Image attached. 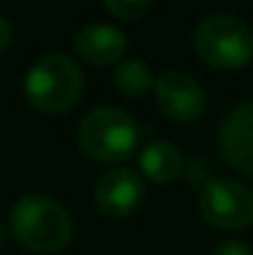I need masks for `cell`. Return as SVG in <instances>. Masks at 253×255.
Returning <instances> with one entry per match:
<instances>
[{
	"mask_svg": "<svg viewBox=\"0 0 253 255\" xmlns=\"http://www.w3.org/2000/svg\"><path fill=\"white\" fill-rule=\"evenodd\" d=\"M10 231L15 241L32 253H60L72 241V218L60 201L30 193L12 206Z\"/></svg>",
	"mask_w": 253,
	"mask_h": 255,
	"instance_id": "obj_1",
	"label": "cell"
},
{
	"mask_svg": "<svg viewBox=\"0 0 253 255\" xmlns=\"http://www.w3.org/2000/svg\"><path fill=\"white\" fill-rule=\"evenodd\" d=\"M25 99L30 107L45 114L70 112L84 89V75L80 65L62 52L40 57L25 75Z\"/></svg>",
	"mask_w": 253,
	"mask_h": 255,
	"instance_id": "obj_2",
	"label": "cell"
},
{
	"mask_svg": "<svg viewBox=\"0 0 253 255\" xmlns=\"http://www.w3.org/2000/svg\"><path fill=\"white\" fill-rule=\"evenodd\" d=\"M77 144L82 154L99 164L124 161L139 144V127L127 112L99 107L82 117L77 127Z\"/></svg>",
	"mask_w": 253,
	"mask_h": 255,
	"instance_id": "obj_3",
	"label": "cell"
},
{
	"mask_svg": "<svg viewBox=\"0 0 253 255\" xmlns=\"http://www.w3.org/2000/svg\"><path fill=\"white\" fill-rule=\"evenodd\" d=\"M194 50L216 70H241L253 60V30L234 15H209L194 30Z\"/></svg>",
	"mask_w": 253,
	"mask_h": 255,
	"instance_id": "obj_4",
	"label": "cell"
},
{
	"mask_svg": "<svg viewBox=\"0 0 253 255\" xmlns=\"http://www.w3.org/2000/svg\"><path fill=\"white\" fill-rule=\"evenodd\" d=\"M199 211L221 231H244L253 223V191L234 178H211L199 193Z\"/></svg>",
	"mask_w": 253,
	"mask_h": 255,
	"instance_id": "obj_5",
	"label": "cell"
},
{
	"mask_svg": "<svg viewBox=\"0 0 253 255\" xmlns=\"http://www.w3.org/2000/svg\"><path fill=\"white\" fill-rule=\"evenodd\" d=\"M219 151L229 166L253 178V99L224 117L219 127Z\"/></svg>",
	"mask_w": 253,
	"mask_h": 255,
	"instance_id": "obj_6",
	"label": "cell"
},
{
	"mask_svg": "<svg viewBox=\"0 0 253 255\" xmlns=\"http://www.w3.org/2000/svg\"><path fill=\"white\" fill-rule=\"evenodd\" d=\"M154 94H157V102H159L162 112L171 119H176V122H194L206 109L204 89L186 72H176V70L162 72L157 77Z\"/></svg>",
	"mask_w": 253,
	"mask_h": 255,
	"instance_id": "obj_7",
	"label": "cell"
},
{
	"mask_svg": "<svg viewBox=\"0 0 253 255\" xmlns=\"http://www.w3.org/2000/svg\"><path fill=\"white\" fill-rule=\"evenodd\" d=\"M142 198H144V183L137 171L127 166L109 169L107 173H102V178L94 186V201L99 211L112 218H127L139 208Z\"/></svg>",
	"mask_w": 253,
	"mask_h": 255,
	"instance_id": "obj_8",
	"label": "cell"
},
{
	"mask_svg": "<svg viewBox=\"0 0 253 255\" xmlns=\"http://www.w3.org/2000/svg\"><path fill=\"white\" fill-rule=\"evenodd\" d=\"M127 50V35L109 22L84 25L75 35V52L87 65L107 67L114 65Z\"/></svg>",
	"mask_w": 253,
	"mask_h": 255,
	"instance_id": "obj_9",
	"label": "cell"
},
{
	"mask_svg": "<svg viewBox=\"0 0 253 255\" xmlns=\"http://www.w3.org/2000/svg\"><path fill=\"white\" fill-rule=\"evenodd\" d=\"M139 166L144 171V176L154 183H171L174 178L181 176L184 171V159L181 151L169 144L164 139H157L152 144H147L139 154Z\"/></svg>",
	"mask_w": 253,
	"mask_h": 255,
	"instance_id": "obj_10",
	"label": "cell"
},
{
	"mask_svg": "<svg viewBox=\"0 0 253 255\" xmlns=\"http://www.w3.org/2000/svg\"><path fill=\"white\" fill-rule=\"evenodd\" d=\"M112 80H114V87H117L122 94H127V97H142V94L152 92L154 85H157V80H154L149 65H147L144 60H137V57L122 60V62L114 67V77H112Z\"/></svg>",
	"mask_w": 253,
	"mask_h": 255,
	"instance_id": "obj_11",
	"label": "cell"
},
{
	"mask_svg": "<svg viewBox=\"0 0 253 255\" xmlns=\"http://www.w3.org/2000/svg\"><path fill=\"white\" fill-rule=\"evenodd\" d=\"M104 7L119 20H137L152 7V0H104Z\"/></svg>",
	"mask_w": 253,
	"mask_h": 255,
	"instance_id": "obj_12",
	"label": "cell"
},
{
	"mask_svg": "<svg viewBox=\"0 0 253 255\" xmlns=\"http://www.w3.org/2000/svg\"><path fill=\"white\" fill-rule=\"evenodd\" d=\"M211 255H253V251L246 241H221Z\"/></svg>",
	"mask_w": 253,
	"mask_h": 255,
	"instance_id": "obj_13",
	"label": "cell"
},
{
	"mask_svg": "<svg viewBox=\"0 0 253 255\" xmlns=\"http://www.w3.org/2000/svg\"><path fill=\"white\" fill-rule=\"evenodd\" d=\"M10 40H12V27H10V22H7V20L0 15V55L7 50Z\"/></svg>",
	"mask_w": 253,
	"mask_h": 255,
	"instance_id": "obj_14",
	"label": "cell"
},
{
	"mask_svg": "<svg viewBox=\"0 0 253 255\" xmlns=\"http://www.w3.org/2000/svg\"><path fill=\"white\" fill-rule=\"evenodd\" d=\"M2 246H5V231H2V226H0V251H2Z\"/></svg>",
	"mask_w": 253,
	"mask_h": 255,
	"instance_id": "obj_15",
	"label": "cell"
}]
</instances>
